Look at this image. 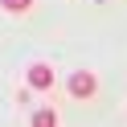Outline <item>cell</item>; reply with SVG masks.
I'll list each match as a JSON object with an SVG mask.
<instances>
[{
  "mask_svg": "<svg viewBox=\"0 0 127 127\" xmlns=\"http://www.w3.org/2000/svg\"><path fill=\"white\" fill-rule=\"evenodd\" d=\"M94 90H98V78H94L90 70H78V74H70V94H74V98H90Z\"/></svg>",
  "mask_w": 127,
  "mask_h": 127,
  "instance_id": "6da1fadb",
  "label": "cell"
},
{
  "mask_svg": "<svg viewBox=\"0 0 127 127\" xmlns=\"http://www.w3.org/2000/svg\"><path fill=\"white\" fill-rule=\"evenodd\" d=\"M25 78H29V86H33V90H49V86H53V70L45 66V62H33Z\"/></svg>",
  "mask_w": 127,
  "mask_h": 127,
  "instance_id": "7a4b0ae2",
  "label": "cell"
},
{
  "mask_svg": "<svg viewBox=\"0 0 127 127\" xmlns=\"http://www.w3.org/2000/svg\"><path fill=\"white\" fill-rule=\"evenodd\" d=\"M33 127H58V111H53V107H41L33 115Z\"/></svg>",
  "mask_w": 127,
  "mask_h": 127,
  "instance_id": "3957f363",
  "label": "cell"
},
{
  "mask_svg": "<svg viewBox=\"0 0 127 127\" xmlns=\"http://www.w3.org/2000/svg\"><path fill=\"white\" fill-rule=\"evenodd\" d=\"M0 4H4L8 12H29L33 8V0H0Z\"/></svg>",
  "mask_w": 127,
  "mask_h": 127,
  "instance_id": "277c9868",
  "label": "cell"
}]
</instances>
